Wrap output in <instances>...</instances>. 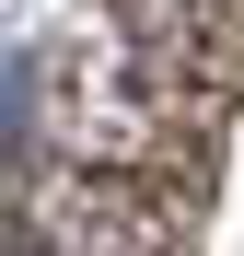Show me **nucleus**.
<instances>
[{
  "instance_id": "obj_3",
  "label": "nucleus",
  "mask_w": 244,
  "mask_h": 256,
  "mask_svg": "<svg viewBox=\"0 0 244 256\" xmlns=\"http://www.w3.org/2000/svg\"><path fill=\"white\" fill-rule=\"evenodd\" d=\"M105 24L151 70H175L186 94L233 105V82H244V0H105Z\"/></svg>"
},
{
  "instance_id": "obj_1",
  "label": "nucleus",
  "mask_w": 244,
  "mask_h": 256,
  "mask_svg": "<svg viewBox=\"0 0 244 256\" xmlns=\"http://www.w3.org/2000/svg\"><path fill=\"white\" fill-rule=\"evenodd\" d=\"M210 116H221L210 94H186L175 70H151L105 12L47 47V152H70V163H116V175L198 186L210 175Z\"/></svg>"
},
{
  "instance_id": "obj_2",
  "label": "nucleus",
  "mask_w": 244,
  "mask_h": 256,
  "mask_svg": "<svg viewBox=\"0 0 244 256\" xmlns=\"http://www.w3.org/2000/svg\"><path fill=\"white\" fill-rule=\"evenodd\" d=\"M23 256H198L175 175H116V163H23Z\"/></svg>"
}]
</instances>
